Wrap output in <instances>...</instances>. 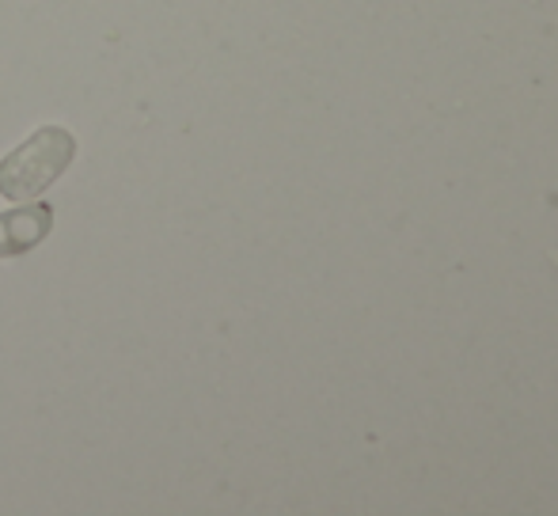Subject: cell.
Returning <instances> with one entry per match:
<instances>
[{
    "instance_id": "cell-1",
    "label": "cell",
    "mask_w": 558,
    "mask_h": 516,
    "mask_svg": "<svg viewBox=\"0 0 558 516\" xmlns=\"http://www.w3.org/2000/svg\"><path fill=\"white\" fill-rule=\"evenodd\" d=\"M76 137L65 126H38L20 148L0 160V194L8 201H35L69 171Z\"/></svg>"
},
{
    "instance_id": "cell-2",
    "label": "cell",
    "mask_w": 558,
    "mask_h": 516,
    "mask_svg": "<svg viewBox=\"0 0 558 516\" xmlns=\"http://www.w3.org/2000/svg\"><path fill=\"white\" fill-rule=\"evenodd\" d=\"M53 232V209L46 201H27L8 213H0V258H20L35 251L46 236Z\"/></svg>"
}]
</instances>
